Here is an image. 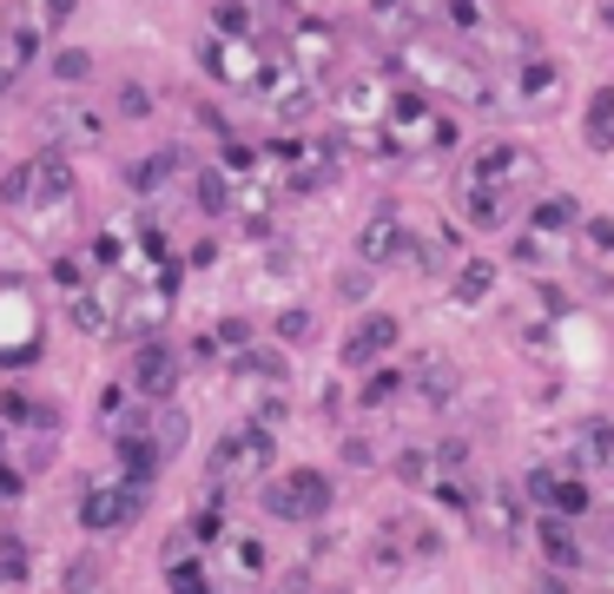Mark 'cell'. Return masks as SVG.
Instances as JSON below:
<instances>
[{"instance_id":"cell-1","label":"cell","mask_w":614,"mask_h":594,"mask_svg":"<svg viewBox=\"0 0 614 594\" xmlns=\"http://www.w3.org/2000/svg\"><path fill=\"white\" fill-rule=\"evenodd\" d=\"M529 185H536V152L496 139V145H483V152L463 165V179H456V212H463V225H476V231H503V225L523 212V192H529Z\"/></svg>"},{"instance_id":"cell-2","label":"cell","mask_w":614,"mask_h":594,"mask_svg":"<svg viewBox=\"0 0 614 594\" xmlns=\"http://www.w3.org/2000/svg\"><path fill=\"white\" fill-rule=\"evenodd\" d=\"M390 66L403 73V86H417V93H430V99H456V106H483V99H496L489 73H483V66H476L470 53H456L450 40L423 33V26L397 40Z\"/></svg>"},{"instance_id":"cell-3","label":"cell","mask_w":614,"mask_h":594,"mask_svg":"<svg viewBox=\"0 0 614 594\" xmlns=\"http://www.w3.org/2000/svg\"><path fill=\"white\" fill-rule=\"evenodd\" d=\"M370 132H377V159H430V152H450L463 126H456V112H443V99H430L417 86H390L384 119Z\"/></svg>"},{"instance_id":"cell-4","label":"cell","mask_w":614,"mask_h":594,"mask_svg":"<svg viewBox=\"0 0 614 594\" xmlns=\"http://www.w3.org/2000/svg\"><path fill=\"white\" fill-rule=\"evenodd\" d=\"M0 205H7L13 218H40V212L73 205V165H66L60 152H33V159H20V165L0 179Z\"/></svg>"},{"instance_id":"cell-5","label":"cell","mask_w":614,"mask_h":594,"mask_svg":"<svg viewBox=\"0 0 614 594\" xmlns=\"http://www.w3.org/2000/svg\"><path fill=\"white\" fill-rule=\"evenodd\" d=\"M284 53H291V66L324 93L337 73H344V53H351V40L331 26V20H317V13H291V33H284Z\"/></svg>"},{"instance_id":"cell-6","label":"cell","mask_w":614,"mask_h":594,"mask_svg":"<svg viewBox=\"0 0 614 594\" xmlns=\"http://www.w3.org/2000/svg\"><path fill=\"white\" fill-rule=\"evenodd\" d=\"M172 304H179V264H159V278H146V284H126L119 291V311H112V331L119 337H159L165 331V317H172Z\"/></svg>"},{"instance_id":"cell-7","label":"cell","mask_w":614,"mask_h":594,"mask_svg":"<svg viewBox=\"0 0 614 594\" xmlns=\"http://www.w3.org/2000/svg\"><path fill=\"white\" fill-rule=\"evenodd\" d=\"M271 456H278L271 430H265V423H245V430H231V436L212 443L205 476H212V489H238V483H258V476L271 469Z\"/></svg>"},{"instance_id":"cell-8","label":"cell","mask_w":614,"mask_h":594,"mask_svg":"<svg viewBox=\"0 0 614 594\" xmlns=\"http://www.w3.org/2000/svg\"><path fill=\"white\" fill-rule=\"evenodd\" d=\"M258 503H265L278 522H324L337 496H331V476H324V469H291V476H278Z\"/></svg>"},{"instance_id":"cell-9","label":"cell","mask_w":614,"mask_h":594,"mask_svg":"<svg viewBox=\"0 0 614 594\" xmlns=\"http://www.w3.org/2000/svg\"><path fill=\"white\" fill-rule=\"evenodd\" d=\"M265 46L258 40H231V33H205L198 40V66L218 79V86H231V93H251L258 86V73H265Z\"/></svg>"},{"instance_id":"cell-10","label":"cell","mask_w":614,"mask_h":594,"mask_svg":"<svg viewBox=\"0 0 614 594\" xmlns=\"http://www.w3.org/2000/svg\"><path fill=\"white\" fill-rule=\"evenodd\" d=\"M139 509H146V483H132V476H119V483H93V489L79 496V529L106 536V529H126Z\"/></svg>"},{"instance_id":"cell-11","label":"cell","mask_w":614,"mask_h":594,"mask_svg":"<svg viewBox=\"0 0 614 594\" xmlns=\"http://www.w3.org/2000/svg\"><path fill=\"white\" fill-rule=\"evenodd\" d=\"M410 251H417V231L403 225V212L397 205H377L364 218V231H357V258L364 264H403Z\"/></svg>"},{"instance_id":"cell-12","label":"cell","mask_w":614,"mask_h":594,"mask_svg":"<svg viewBox=\"0 0 614 594\" xmlns=\"http://www.w3.org/2000/svg\"><path fill=\"white\" fill-rule=\"evenodd\" d=\"M172 384H179V357H172V344L139 337V357H132V397H139V403H165Z\"/></svg>"},{"instance_id":"cell-13","label":"cell","mask_w":614,"mask_h":594,"mask_svg":"<svg viewBox=\"0 0 614 594\" xmlns=\"http://www.w3.org/2000/svg\"><path fill=\"white\" fill-rule=\"evenodd\" d=\"M397 337H403V324L397 317H364V324H351V337H344V370H370V364H384L390 350H397Z\"/></svg>"},{"instance_id":"cell-14","label":"cell","mask_w":614,"mask_h":594,"mask_svg":"<svg viewBox=\"0 0 614 594\" xmlns=\"http://www.w3.org/2000/svg\"><path fill=\"white\" fill-rule=\"evenodd\" d=\"M483 542H509L516 529H523V496H509V489H476V503H470V516H463Z\"/></svg>"},{"instance_id":"cell-15","label":"cell","mask_w":614,"mask_h":594,"mask_svg":"<svg viewBox=\"0 0 614 594\" xmlns=\"http://www.w3.org/2000/svg\"><path fill=\"white\" fill-rule=\"evenodd\" d=\"M536 549H542V562L562 569V575H575V569L589 562V549H582V536H575V516H542V522H536Z\"/></svg>"},{"instance_id":"cell-16","label":"cell","mask_w":614,"mask_h":594,"mask_svg":"<svg viewBox=\"0 0 614 594\" xmlns=\"http://www.w3.org/2000/svg\"><path fill=\"white\" fill-rule=\"evenodd\" d=\"M575 225H582V205H575L569 192H542V198L529 205V231L549 238V245H575Z\"/></svg>"},{"instance_id":"cell-17","label":"cell","mask_w":614,"mask_h":594,"mask_svg":"<svg viewBox=\"0 0 614 594\" xmlns=\"http://www.w3.org/2000/svg\"><path fill=\"white\" fill-rule=\"evenodd\" d=\"M33 53H40V26L7 20V26H0V93H7L20 73H33Z\"/></svg>"},{"instance_id":"cell-18","label":"cell","mask_w":614,"mask_h":594,"mask_svg":"<svg viewBox=\"0 0 614 594\" xmlns=\"http://www.w3.org/2000/svg\"><path fill=\"white\" fill-rule=\"evenodd\" d=\"M443 13H450V40H503L496 0H443Z\"/></svg>"},{"instance_id":"cell-19","label":"cell","mask_w":614,"mask_h":594,"mask_svg":"<svg viewBox=\"0 0 614 594\" xmlns=\"http://www.w3.org/2000/svg\"><path fill=\"white\" fill-rule=\"evenodd\" d=\"M575 238H582V271H589V284H595V291H608L614 225H608V218H582V225H575Z\"/></svg>"},{"instance_id":"cell-20","label":"cell","mask_w":614,"mask_h":594,"mask_svg":"<svg viewBox=\"0 0 614 594\" xmlns=\"http://www.w3.org/2000/svg\"><path fill=\"white\" fill-rule=\"evenodd\" d=\"M46 132H53V145H93V139H99V112H86V106H53V112H46Z\"/></svg>"},{"instance_id":"cell-21","label":"cell","mask_w":614,"mask_h":594,"mask_svg":"<svg viewBox=\"0 0 614 594\" xmlns=\"http://www.w3.org/2000/svg\"><path fill=\"white\" fill-rule=\"evenodd\" d=\"M179 165H185V152H172V145H165V152H152V159H132V165H126V185H132L139 198H152V192H159Z\"/></svg>"},{"instance_id":"cell-22","label":"cell","mask_w":614,"mask_h":594,"mask_svg":"<svg viewBox=\"0 0 614 594\" xmlns=\"http://www.w3.org/2000/svg\"><path fill=\"white\" fill-rule=\"evenodd\" d=\"M112 456H119V469H126L132 483H152V469H159V450L146 443V430H139V423H132V430H119Z\"/></svg>"},{"instance_id":"cell-23","label":"cell","mask_w":614,"mask_h":594,"mask_svg":"<svg viewBox=\"0 0 614 594\" xmlns=\"http://www.w3.org/2000/svg\"><path fill=\"white\" fill-rule=\"evenodd\" d=\"M165 582H172V594H218V588H212V575H205L198 562H185V536L165 542Z\"/></svg>"},{"instance_id":"cell-24","label":"cell","mask_w":614,"mask_h":594,"mask_svg":"<svg viewBox=\"0 0 614 594\" xmlns=\"http://www.w3.org/2000/svg\"><path fill=\"white\" fill-rule=\"evenodd\" d=\"M608 456H614V423L608 417H595V423H582V443H575V476L582 469H608Z\"/></svg>"},{"instance_id":"cell-25","label":"cell","mask_w":614,"mask_h":594,"mask_svg":"<svg viewBox=\"0 0 614 594\" xmlns=\"http://www.w3.org/2000/svg\"><path fill=\"white\" fill-rule=\"evenodd\" d=\"M423 0H370V26L384 33V40H403V33H417L423 20Z\"/></svg>"},{"instance_id":"cell-26","label":"cell","mask_w":614,"mask_h":594,"mask_svg":"<svg viewBox=\"0 0 614 594\" xmlns=\"http://www.w3.org/2000/svg\"><path fill=\"white\" fill-rule=\"evenodd\" d=\"M489 291H496V264H489V258H470V264L450 278V298H456V304H483Z\"/></svg>"},{"instance_id":"cell-27","label":"cell","mask_w":614,"mask_h":594,"mask_svg":"<svg viewBox=\"0 0 614 594\" xmlns=\"http://www.w3.org/2000/svg\"><path fill=\"white\" fill-rule=\"evenodd\" d=\"M0 417L7 423H26V430H53L60 423V410L53 403H33L26 390H0Z\"/></svg>"},{"instance_id":"cell-28","label":"cell","mask_w":614,"mask_h":594,"mask_svg":"<svg viewBox=\"0 0 614 594\" xmlns=\"http://www.w3.org/2000/svg\"><path fill=\"white\" fill-rule=\"evenodd\" d=\"M423 489H430V496H437L443 509H456V516H470V503H476V483H470L463 469H437V476H430Z\"/></svg>"},{"instance_id":"cell-29","label":"cell","mask_w":614,"mask_h":594,"mask_svg":"<svg viewBox=\"0 0 614 594\" xmlns=\"http://www.w3.org/2000/svg\"><path fill=\"white\" fill-rule=\"evenodd\" d=\"M582 126H589V145L608 152L614 145V86H595V93H589V119H582Z\"/></svg>"},{"instance_id":"cell-30","label":"cell","mask_w":614,"mask_h":594,"mask_svg":"<svg viewBox=\"0 0 614 594\" xmlns=\"http://www.w3.org/2000/svg\"><path fill=\"white\" fill-rule=\"evenodd\" d=\"M192 198H198V212H231V179L225 172H192Z\"/></svg>"},{"instance_id":"cell-31","label":"cell","mask_w":614,"mask_h":594,"mask_svg":"<svg viewBox=\"0 0 614 594\" xmlns=\"http://www.w3.org/2000/svg\"><path fill=\"white\" fill-rule=\"evenodd\" d=\"M225 555H231V569H238V575H265V542H258V536H231V542H225Z\"/></svg>"},{"instance_id":"cell-32","label":"cell","mask_w":614,"mask_h":594,"mask_svg":"<svg viewBox=\"0 0 614 594\" xmlns=\"http://www.w3.org/2000/svg\"><path fill=\"white\" fill-rule=\"evenodd\" d=\"M99 582H106V562H99V555H79V562L66 569V594H93Z\"/></svg>"},{"instance_id":"cell-33","label":"cell","mask_w":614,"mask_h":594,"mask_svg":"<svg viewBox=\"0 0 614 594\" xmlns=\"http://www.w3.org/2000/svg\"><path fill=\"white\" fill-rule=\"evenodd\" d=\"M212 20H218L212 33H231V40H251V7H245V0H225V7L212 13Z\"/></svg>"},{"instance_id":"cell-34","label":"cell","mask_w":614,"mask_h":594,"mask_svg":"<svg viewBox=\"0 0 614 594\" xmlns=\"http://www.w3.org/2000/svg\"><path fill=\"white\" fill-rule=\"evenodd\" d=\"M53 79H66V86H79V79H93V53H79V46H66V53H53Z\"/></svg>"},{"instance_id":"cell-35","label":"cell","mask_w":614,"mask_h":594,"mask_svg":"<svg viewBox=\"0 0 614 594\" xmlns=\"http://www.w3.org/2000/svg\"><path fill=\"white\" fill-rule=\"evenodd\" d=\"M397 483H410V489H423L430 483V450H397Z\"/></svg>"},{"instance_id":"cell-36","label":"cell","mask_w":614,"mask_h":594,"mask_svg":"<svg viewBox=\"0 0 614 594\" xmlns=\"http://www.w3.org/2000/svg\"><path fill=\"white\" fill-rule=\"evenodd\" d=\"M549 86H556V66H549V60H529V66H523V79H516V93H523V99H542Z\"/></svg>"},{"instance_id":"cell-37","label":"cell","mask_w":614,"mask_h":594,"mask_svg":"<svg viewBox=\"0 0 614 594\" xmlns=\"http://www.w3.org/2000/svg\"><path fill=\"white\" fill-rule=\"evenodd\" d=\"M397 397H403V377H397V370H377V377L364 384V403H370V410H384V403H397Z\"/></svg>"},{"instance_id":"cell-38","label":"cell","mask_w":614,"mask_h":594,"mask_svg":"<svg viewBox=\"0 0 614 594\" xmlns=\"http://www.w3.org/2000/svg\"><path fill=\"white\" fill-rule=\"evenodd\" d=\"M20 575H26V542L0 536V582H20Z\"/></svg>"},{"instance_id":"cell-39","label":"cell","mask_w":614,"mask_h":594,"mask_svg":"<svg viewBox=\"0 0 614 594\" xmlns=\"http://www.w3.org/2000/svg\"><path fill=\"white\" fill-rule=\"evenodd\" d=\"M212 344H218V350H245V344H251V324H245V317H225Z\"/></svg>"},{"instance_id":"cell-40","label":"cell","mask_w":614,"mask_h":594,"mask_svg":"<svg viewBox=\"0 0 614 594\" xmlns=\"http://www.w3.org/2000/svg\"><path fill=\"white\" fill-rule=\"evenodd\" d=\"M437 469H470V443H456V436H450V443L430 456V476H437Z\"/></svg>"},{"instance_id":"cell-41","label":"cell","mask_w":614,"mask_h":594,"mask_svg":"<svg viewBox=\"0 0 614 594\" xmlns=\"http://www.w3.org/2000/svg\"><path fill=\"white\" fill-rule=\"evenodd\" d=\"M119 112H126V119H146V112H152V93H146V86H119Z\"/></svg>"},{"instance_id":"cell-42","label":"cell","mask_w":614,"mask_h":594,"mask_svg":"<svg viewBox=\"0 0 614 594\" xmlns=\"http://www.w3.org/2000/svg\"><path fill=\"white\" fill-rule=\"evenodd\" d=\"M278 337H284V344H304V337H311V311H284V317H278Z\"/></svg>"},{"instance_id":"cell-43","label":"cell","mask_w":614,"mask_h":594,"mask_svg":"<svg viewBox=\"0 0 614 594\" xmlns=\"http://www.w3.org/2000/svg\"><path fill=\"white\" fill-rule=\"evenodd\" d=\"M337 298H370V264L344 271V278H337Z\"/></svg>"},{"instance_id":"cell-44","label":"cell","mask_w":614,"mask_h":594,"mask_svg":"<svg viewBox=\"0 0 614 594\" xmlns=\"http://www.w3.org/2000/svg\"><path fill=\"white\" fill-rule=\"evenodd\" d=\"M53 278H60L66 291H79V284H86V264H79V258H60V264H53Z\"/></svg>"},{"instance_id":"cell-45","label":"cell","mask_w":614,"mask_h":594,"mask_svg":"<svg viewBox=\"0 0 614 594\" xmlns=\"http://www.w3.org/2000/svg\"><path fill=\"white\" fill-rule=\"evenodd\" d=\"M344 463H351V469H370V443H364V436H351V443H344Z\"/></svg>"},{"instance_id":"cell-46","label":"cell","mask_w":614,"mask_h":594,"mask_svg":"<svg viewBox=\"0 0 614 594\" xmlns=\"http://www.w3.org/2000/svg\"><path fill=\"white\" fill-rule=\"evenodd\" d=\"M20 489H26L20 469H0V503H20Z\"/></svg>"},{"instance_id":"cell-47","label":"cell","mask_w":614,"mask_h":594,"mask_svg":"<svg viewBox=\"0 0 614 594\" xmlns=\"http://www.w3.org/2000/svg\"><path fill=\"white\" fill-rule=\"evenodd\" d=\"M73 7H79V0H46V20H66Z\"/></svg>"},{"instance_id":"cell-48","label":"cell","mask_w":614,"mask_h":594,"mask_svg":"<svg viewBox=\"0 0 614 594\" xmlns=\"http://www.w3.org/2000/svg\"><path fill=\"white\" fill-rule=\"evenodd\" d=\"M542 594H569V582H542Z\"/></svg>"},{"instance_id":"cell-49","label":"cell","mask_w":614,"mask_h":594,"mask_svg":"<svg viewBox=\"0 0 614 594\" xmlns=\"http://www.w3.org/2000/svg\"><path fill=\"white\" fill-rule=\"evenodd\" d=\"M284 7H291V13H311V0H284Z\"/></svg>"}]
</instances>
